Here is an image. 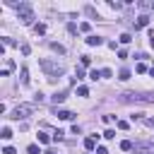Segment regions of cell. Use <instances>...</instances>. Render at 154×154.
Here are the masks:
<instances>
[{"mask_svg":"<svg viewBox=\"0 0 154 154\" xmlns=\"http://www.w3.org/2000/svg\"><path fill=\"white\" fill-rule=\"evenodd\" d=\"M63 137H65V132H63V130H55V132H53V140H55V142H60Z\"/></svg>","mask_w":154,"mask_h":154,"instance_id":"4fadbf2b","label":"cell"},{"mask_svg":"<svg viewBox=\"0 0 154 154\" xmlns=\"http://www.w3.org/2000/svg\"><path fill=\"white\" fill-rule=\"evenodd\" d=\"M149 75H152V77H154V68H152V70H149Z\"/></svg>","mask_w":154,"mask_h":154,"instance_id":"83f0119b","label":"cell"},{"mask_svg":"<svg viewBox=\"0 0 154 154\" xmlns=\"http://www.w3.org/2000/svg\"><path fill=\"white\" fill-rule=\"evenodd\" d=\"M27 152H29V154H38V145H29Z\"/></svg>","mask_w":154,"mask_h":154,"instance_id":"ac0fdd59","label":"cell"},{"mask_svg":"<svg viewBox=\"0 0 154 154\" xmlns=\"http://www.w3.org/2000/svg\"><path fill=\"white\" fill-rule=\"evenodd\" d=\"M121 149H123V152H130V149H132V142H130V140H123V142H121Z\"/></svg>","mask_w":154,"mask_h":154,"instance_id":"8fae6325","label":"cell"},{"mask_svg":"<svg viewBox=\"0 0 154 154\" xmlns=\"http://www.w3.org/2000/svg\"><path fill=\"white\" fill-rule=\"evenodd\" d=\"M84 147H87V149L92 152V149L96 147V137H87V140H84Z\"/></svg>","mask_w":154,"mask_h":154,"instance_id":"9c48e42d","label":"cell"},{"mask_svg":"<svg viewBox=\"0 0 154 154\" xmlns=\"http://www.w3.org/2000/svg\"><path fill=\"white\" fill-rule=\"evenodd\" d=\"M0 137H3V140H10V137H12V130H10V128H3V130H0Z\"/></svg>","mask_w":154,"mask_h":154,"instance_id":"30bf717a","label":"cell"},{"mask_svg":"<svg viewBox=\"0 0 154 154\" xmlns=\"http://www.w3.org/2000/svg\"><path fill=\"white\" fill-rule=\"evenodd\" d=\"M147 24H149V17H147V15H140V17H137V24H135V29L147 27Z\"/></svg>","mask_w":154,"mask_h":154,"instance_id":"52a82bcc","label":"cell"},{"mask_svg":"<svg viewBox=\"0 0 154 154\" xmlns=\"http://www.w3.org/2000/svg\"><path fill=\"white\" fill-rule=\"evenodd\" d=\"M118 80H123V82H125V80H130V70H128V68H123V70H121V77H118Z\"/></svg>","mask_w":154,"mask_h":154,"instance_id":"7c38bea8","label":"cell"},{"mask_svg":"<svg viewBox=\"0 0 154 154\" xmlns=\"http://www.w3.org/2000/svg\"><path fill=\"white\" fill-rule=\"evenodd\" d=\"M87 44H89V46H101V44H104V38H101V36H94V34H92V36L87 38Z\"/></svg>","mask_w":154,"mask_h":154,"instance_id":"8992f818","label":"cell"},{"mask_svg":"<svg viewBox=\"0 0 154 154\" xmlns=\"http://www.w3.org/2000/svg\"><path fill=\"white\" fill-rule=\"evenodd\" d=\"M99 77H101L99 70H92V72H89V80H99Z\"/></svg>","mask_w":154,"mask_h":154,"instance_id":"e0dca14e","label":"cell"},{"mask_svg":"<svg viewBox=\"0 0 154 154\" xmlns=\"http://www.w3.org/2000/svg\"><path fill=\"white\" fill-rule=\"evenodd\" d=\"M77 94H80V96H89V89L87 87H77Z\"/></svg>","mask_w":154,"mask_h":154,"instance_id":"2e32d148","label":"cell"},{"mask_svg":"<svg viewBox=\"0 0 154 154\" xmlns=\"http://www.w3.org/2000/svg\"><path fill=\"white\" fill-rule=\"evenodd\" d=\"M31 113H34V106H31V104H19V106L12 111V116H10V118L19 121V118H27V116H31Z\"/></svg>","mask_w":154,"mask_h":154,"instance_id":"277c9868","label":"cell"},{"mask_svg":"<svg viewBox=\"0 0 154 154\" xmlns=\"http://www.w3.org/2000/svg\"><path fill=\"white\" fill-rule=\"evenodd\" d=\"M3 154H17V152H15V147H5V149H3Z\"/></svg>","mask_w":154,"mask_h":154,"instance_id":"d4e9b609","label":"cell"},{"mask_svg":"<svg viewBox=\"0 0 154 154\" xmlns=\"http://www.w3.org/2000/svg\"><path fill=\"white\" fill-rule=\"evenodd\" d=\"M58 118H60V121H72V118H75V113H72V111H63V108H60V111H58Z\"/></svg>","mask_w":154,"mask_h":154,"instance_id":"5b68a950","label":"cell"},{"mask_svg":"<svg viewBox=\"0 0 154 154\" xmlns=\"http://www.w3.org/2000/svg\"><path fill=\"white\" fill-rule=\"evenodd\" d=\"M48 140H51V137H48L46 132H38V142H41V145H48Z\"/></svg>","mask_w":154,"mask_h":154,"instance_id":"5bb4252c","label":"cell"},{"mask_svg":"<svg viewBox=\"0 0 154 154\" xmlns=\"http://www.w3.org/2000/svg\"><path fill=\"white\" fill-rule=\"evenodd\" d=\"M15 7H17V15H19V19H22L24 24H31V19H34V10H31V5L29 3H12Z\"/></svg>","mask_w":154,"mask_h":154,"instance_id":"3957f363","label":"cell"},{"mask_svg":"<svg viewBox=\"0 0 154 154\" xmlns=\"http://www.w3.org/2000/svg\"><path fill=\"white\" fill-rule=\"evenodd\" d=\"M34 31H36V34H46V27H44V24H36Z\"/></svg>","mask_w":154,"mask_h":154,"instance_id":"ffe728a7","label":"cell"},{"mask_svg":"<svg viewBox=\"0 0 154 154\" xmlns=\"http://www.w3.org/2000/svg\"><path fill=\"white\" fill-rule=\"evenodd\" d=\"M80 29H82V31H89L92 27H89V22H82V24H80Z\"/></svg>","mask_w":154,"mask_h":154,"instance_id":"cb8c5ba5","label":"cell"},{"mask_svg":"<svg viewBox=\"0 0 154 154\" xmlns=\"http://www.w3.org/2000/svg\"><path fill=\"white\" fill-rule=\"evenodd\" d=\"M145 123H147V128H154V118H147Z\"/></svg>","mask_w":154,"mask_h":154,"instance_id":"4316f807","label":"cell"},{"mask_svg":"<svg viewBox=\"0 0 154 154\" xmlns=\"http://www.w3.org/2000/svg\"><path fill=\"white\" fill-rule=\"evenodd\" d=\"M104 137H106V140H113V137H116V130H106Z\"/></svg>","mask_w":154,"mask_h":154,"instance_id":"d6986e66","label":"cell"},{"mask_svg":"<svg viewBox=\"0 0 154 154\" xmlns=\"http://www.w3.org/2000/svg\"><path fill=\"white\" fill-rule=\"evenodd\" d=\"M65 94H68V92H55V94H53V104H63V101H65Z\"/></svg>","mask_w":154,"mask_h":154,"instance_id":"ba28073f","label":"cell"},{"mask_svg":"<svg viewBox=\"0 0 154 154\" xmlns=\"http://www.w3.org/2000/svg\"><path fill=\"white\" fill-rule=\"evenodd\" d=\"M46 154H55V152H46Z\"/></svg>","mask_w":154,"mask_h":154,"instance_id":"f1b7e54d","label":"cell"},{"mask_svg":"<svg viewBox=\"0 0 154 154\" xmlns=\"http://www.w3.org/2000/svg\"><path fill=\"white\" fill-rule=\"evenodd\" d=\"M22 82H24V84L29 82V72H27V68H22Z\"/></svg>","mask_w":154,"mask_h":154,"instance_id":"44dd1931","label":"cell"},{"mask_svg":"<svg viewBox=\"0 0 154 154\" xmlns=\"http://www.w3.org/2000/svg\"><path fill=\"white\" fill-rule=\"evenodd\" d=\"M121 41H123V44H130V41H132V36H130V34H123V36H121Z\"/></svg>","mask_w":154,"mask_h":154,"instance_id":"7402d4cb","label":"cell"},{"mask_svg":"<svg viewBox=\"0 0 154 154\" xmlns=\"http://www.w3.org/2000/svg\"><path fill=\"white\" fill-rule=\"evenodd\" d=\"M121 104H154V94H135V92H125L118 96Z\"/></svg>","mask_w":154,"mask_h":154,"instance_id":"6da1fadb","label":"cell"},{"mask_svg":"<svg viewBox=\"0 0 154 154\" xmlns=\"http://www.w3.org/2000/svg\"><path fill=\"white\" fill-rule=\"evenodd\" d=\"M82 65H84V68L92 65V58H89V55H82Z\"/></svg>","mask_w":154,"mask_h":154,"instance_id":"603a6c76","label":"cell"},{"mask_svg":"<svg viewBox=\"0 0 154 154\" xmlns=\"http://www.w3.org/2000/svg\"><path fill=\"white\" fill-rule=\"evenodd\" d=\"M96 154H108V152H106V147H96Z\"/></svg>","mask_w":154,"mask_h":154,"instance_id":"484cf974","label":"cell"},{"mask_svg":"<svg viewBox=\"0 0 154 154\" xmlns=\"http://www.w3.org/2000/svg\"><path fill=\"white\" fill-rule=\"evenodd\" d=\"M51 48H53V51H55V53H60V55H63V53H65V48H63V46H58V44H51Z\"/></svg>","mask_w":154,"mask_h":154,"instance_id":"9a60e30c","label":"cell"},{"mask_svg":"<svg viewBox=\"0 0 154 154\" xmlns=\"http://www.w3.org/2000/svg\"><path fill=\"white\" fill-rule=\"evenodd\" d=\"M38 65L44 68V72L48 75V80H55L58 75H63V72H65V68H63L60 63H55V60H48V58H41V60H38Z\"/></svg>","mask_w":154,"mask_h":154,"instance_id":"7a4b0ae2","label":"cell"}]
</instances>
